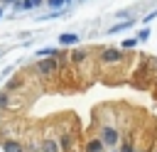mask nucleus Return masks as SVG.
Masks as SVG:
<instances>
[{"label": "nucleus", "mask_w": 157, "mask_h": 152, "mask_svg": "<svg viewBox=\"0 0 157 152\" xmlns=\"http://www.w3.org/2000/svg\"><path fill=\"white\" fill-rule=\"evenodd\" d=\"M32 69L37 76H52L59 71V56H39Z\"/></svg>", "instance_id": "f257e3e1"}, {"label": "nucleus", "mask_w": 157, "mask_h": 152, "mask_svg": "<svg viewBox=\"0 0 157 152\" xmlns=\"http://www.w3.org/2000/svg\"><path fill=\"white\" fill-rule=\"evenodd\" d=\"M10 105V91H0V110Z\"/></svg>", "instance_id": "dca6fc26"}, {"label": "nucleus", "mask_w": 157, "mask_h": 152, "mask_svg": "<svg viewBox=\"0 0 157 152\" xmlns=\"http://www.w3.org/2000/svg\"><path fill=\"white\" fill-rule=\"evenodd\" d=\"M137 44H140V42H137V37H128V39H123V42H120V49H123V51H128V49H135Z\"/></svg>", "instance_id": "ddd939ff"}, {"label": "nucleus", "mask_w": 157, "mask_h": 152, "mask_svg": "<svg viewBox=\"0 0 157 152\" xmlns=\"http://www.w3.org/2000/svg\"><path fill=\"white\" fill-rule=\"evenodd\" d=\"M76 2H83V0H76Z\"/></svg>", "instance_id": "aec40b11"}, {"label": "nucleus", "mask_w": 157, "mask_h": 152, "mask_svg": "<svg viewBox=\"0 0 157 152\" xmlns=\"http://www.w3.org/2000/svg\"><path fill=\"white\" fill-rule=\"evenodd\" d=\"M83 150H86V152H105L108 147L103 145V140H101V137H93V140H88V142H86V147H83Z\"/></svg>", "instance_id": "1a4fd4ad"}, {"label": "nucleus", "mask_w": 157, "mask_h": 152, "mask_svg": "<svg viewBox=\"0 0 157 152\" xmlns=\"http://www.w3.org/2000/svg\"><path fill=\"white\" fill-rule=\"evenodd\" d=\"M0 145H2V152H25V145H22L20 140H15V137L2 140Z\"/></svg>", "instance_id": "423d86ee"}, {"label": "nucleus", "mask_w": 157, "mask_h": 152, "mask_svg": "<svg viewBox=\"0 0 157 152\" xmlns=\"http://www.w3.org/2000/svg\"><path fill=\"white\" fill-rule=\"evenodd\" d=\"M59 147H61V152H69V150L74 147V137H71L69 132H61V135H59Z\"/></svg>", "instance_id": "9d476101"}, {"label": "nucleus", "mask_w": 157, "mask_h": 152, "mask_svg": "<svg viewBox=\"0 0 157 152\" xmlns=\"http://www.w3.org/2000/svg\"><path fill=\"white\" fill-rule=\"evenodd\" d=\"M74 0H44V7H49V10H61V7H66V5H71Z\"/></svg>", "instance_id": "f8f14e48"}, {"label": "nucleus", "mask_w": 157, "mask_h": 152, "mask_svg": "<svg viewBox=\"0 0 157 152\" xmlns=\"http://www.w3.org/2000/svg\"><path fill=\"white\" fill-rule=\"evenodd\" d=\"M39 152H61L59 140H54V137H44V140L39 142Z\"/></svg>", "instance_id": "0eeeda50"}, {"label": "nucleus", "mask_w": 157, "mask_h": 152, "mask_svg": "<svg viewBox=\"0 0 157 152\" xmlns=\"http://www.w3.org/2000/svg\"><path fill=\"white\" fill-rule=\"evenodd\" d=\"M155 17H157V7H155V10H150V12H147V15H145V17L140 20V22H142V25H147V22H152Z\"/></svg>", "instance_id": "f3484780"}, {"label": "nucleus", "mask_w": 157, "mask_h": 152, "mask_svg": "<svg viewBox=\"0 0 157 152\" xmlns=\"http://www.w3.org/2000/svg\"><path fill=\"white\" fill-rule=\"evenodd\" d=\"M150 34H152V32H150V27L145 25V27H142V29H140V32H137L135 37H137V42L142 44V42H147V39H150Z\"/></svg>", "instance_id": "2eb2a0df"}, {"label": "nucleus", "mask_w": 157, "mask_h": 152, "mask_svg": "<svg viewBox=\"0 0 157 152\" xmlns=\"http://www.w3.org/2000/svg\"><path fill=\"white\" fill-rule=\"evenodd\" d=\"M123 49L120 47H103L101 49V61L103 64H120L123 61Z\"/></svg>", "instance_id": "7ed1b4c3"}, {"label": "nucleus", "mask_w": 157, "mask_h": 152, "mask_svg": "<svg viewBox=\"0 0 157 152\" xmlns=\"http://www.w3.org/2000/svg\"><path fill=\"white\" fill-rule=\"evenodd\" d=\"M137 25V17H130V20H118L115 25H110L108 29H105V34H118V32H125V29H130V27H135Z\"/></svg>", "instance_id": "39448f33"}, {"label": "nucleus", "mask_w": 157, "mask_h": 152, "mask_svg": "<svg viewBox=\"0 0 157 152\" xmlns=\"http://www.w3.org/2000/svg\"><path fill=\"white\" fill-rule=\"evenodd\" d=\"M98 137L103 140V145H105L108 150H113V147L120 145V132H118L113 125H101V135H98Z\"/></svg>", "instance_id": "f03ea898"}, {"label": "nucleus", "mask_w": 157, "mask_h": 152, "mask_svg": "<svg viewBox=\"0 0 157 152\" xmlns=\"http://www.w3.org/2000/svg\"><path fill=\"white\" fill-rule=\"evenodd\" d=\"M59 44H78V34L76 32H61L59 34Z\"/></svg>", "instance_id": "9b49d317"}, {"label": "nucleus", "mask_w": 157, "mask_h": 152, "mask_svg": "<svg viewBox=\"0 0 157 152\" xmlns=\"http://www.w3.org/2000/svg\"><path fill=\"white\" fill-rule=\"evenodd\" d=\"M86 59H88V51H86V49H74V51L69 54V61H71L74 66H78V64H83Z\"/></svg>", "instance_id": "6e6552de"}, {"label": "nucleus", "mask_w": 157, "mask_h": 152, "mask_svg": "<svg viewBox=\"0 0 157 152\" xmlns=\"http://www.w3.org/2000/svg\"><path fill=\"white\" fill-rule=\"evenodd\" d=\"M152 152H157V150H152Z\"/></svg>", "instance_id": "412c9836"}, {"label": "nucleus", "mask_w": 157, "mask_h": 152, "mask_svg": "<svg viewBox=\"0 0 157 152\" xmlns=\"http://www.w3.org/2000/svg\"><path fill=\"white\" fill-rule=\"evenodd\" d=\"M120 152H137V150H135V142H132V137H125V140H120Z\"/></svg>", "instance_id": "4468645a"}, {"label": "nucleus", "mask_w": 157, "mask_h": 152, "mask_svg": "<svg viewBox=\"0 0 157 152\" xmlns=\"http://www.w3.org/2000/svg\"><path fill=\"white\" fill-rule=\"evenodd\" d=\"M39 7H44V0H20L17 5H12L15 12H34Z\"/></svg>", "instance_id": "20e7f679"}, {"label": "nucleus", "mask_w": 157, "mask_h": 152, "mask_svg": "<svg viewBox=\"0 0 157 152\" xmlns=\"http://www.w3.org/2000/svg\"><path fill=\"white\" fill-rule=\"evenodd\" d=\"M2 15H5V5H0V20H2Z\"/></svg>", "instance_id": "a211bd4d"}, {"label": "nucleus", "mask_w": 157, "mask_h": 152, "mask_svg": "<svg viewBox=\"0 0 157 152\" xmlns=\"http://www.w3.org/2000/svg\"><path fill=\"white\" fill-rule=\"evenodd\" d=\"M108 152H120V150H118V147H113V150H108Z\"/></svg>", "instance_id": "6ab92c4d"}]
</instances>
